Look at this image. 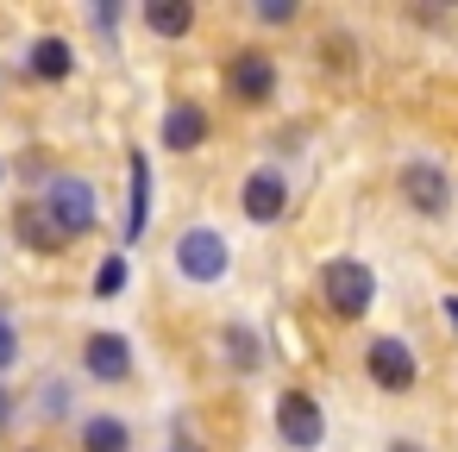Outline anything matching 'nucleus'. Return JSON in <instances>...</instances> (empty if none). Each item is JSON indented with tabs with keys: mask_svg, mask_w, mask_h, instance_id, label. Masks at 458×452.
I'll return each mask as SVG.
<instances>
[{
	"mask_svg": "<svg viewBox=\"0 0 458 452\" xmlns=\"http://www.w3.org/2000/svg\"><path fill=\"white\" fill-rule=\"evenodd\" d=\"M320 295H327V308L333 314H364L370 302H377V277H370V264H358V258H333L327 270H320Z\"/></svg>",
	"mask_w": 458,
	"mask_h": 452,
	"instance_id": "nucleus-1",
	"label": "nucleus"
},
{
	"mask_svg": "<svg viewBox=\"0 0 458 452\" xmlns=\"http://www.w3.org/2000/svg\"><path fill=\"white\" fill-rule=\"evenodd\" d=\"M45 214L57 220V233L64 239H76V233H89L95 226V183H82V176H57L51 189H45Z\"/></svg>",
	"mask_w": 458,
	"mask_h": 452,
	"instance_id": "nucleus-2",
	"label": "nucleus"
},
{
	"mask_svg": "<svg viewBox=\"0 0 458 452\" xmlns=\"http://www.w3.org/2000/svg\"><path fill=\"white\" fill-rule=\"evenodd\" d=\"M176 270H182L189 283H220V277H226V239H220L214 226H189V233L176 239Z\"/></svg>",
	"mask_w": 458,
	"mask_h": 452,
	"instance_id": "nucleus-3",
	"label": "nucleus"
},
{
	"mask_svg": "<svg viewBox=\"0 0 458 452\" xmlns=\"http://www.w3.org/2000/svg\"><path fill=\"white\" fill-rule=\"evenodd\" d=\"M276 433H283L295 452H314V446L327 439V414H320V402H314L308 389H289V396L276 402Z\"/></svg>",
	"mask_w": 458,
	"mask_h": 452,
	"instance_id": "nucleus-4",
	"label": "nucleus"
},
{
	"mask_svg": "<svg viewBox=\"0 0 458 452\" xmlns=\"http://www.w3.org/2000/svg\"><path fill=\"white\" fill-rule=\"evenodd\" d=\"M402 195H408V208H420V214H445V208H452V183L439 176V164H408V170H402Z\"/></svg>",
	"mask_w": 458,
	"mask_h": 452,
	"instance_id": "nucleus-5",
	"label": "nucleus"
},
{
	"mask_svg": "<svg viewBox=\"0 0 458 452\" xmlns=\"http://www.w3.org/2000/svg\"><path fill=\"white\" fill-rule=\"evenodd\" d=\"M226 82H233L239 101H270V89H276V64H270L264 51H239L233 70H226Z\"/></svg>",
	"mask_w": 458,
	"mask_h": 452,
	"instance_id": "nucleus-6",
	"label": "nucleus"
},
{
	"mask_svg": "<svg viewBox=\"0 0 458 452\" xmlns=\"http://www.w3.org/2000/svg\"><path fill=\"white\" fill-rule=\"evenodd\" d=\"M364 364H370V377H377L383 389H408V383H414V352H408L402 339H370Z\"/></svg>",
	"mask_w": 458,
	"mask_h": 452,
	"instance_id": "nucleus-7",
	"label": "nucleus"
},
{
	"mask_svg": "<svg viewBox=\"0 0 458 452\" xmlns=\"http://www.w3.org/2000/svg\"><path fill=\"white\" fill-rule=\"evenodd\" d=\"M82 364H89V377H101V383H120V377L132 371V345H126L120 333H95V339L82 345Z\"/></svg>",
	"mask_w": 458,
	"mask_h": 452,
	"instance_id": "nucleus-8",
	"label": "nucleus"
},
{
	"mask_svg": "<svg viewBox=\"0 0 458 452\" xmlns=\"http://www.w3.org/2000/svg\"><path fill=\"white\" fill-rule=\"evenodd\" d=\"M13 233L32 245V252H64L70 239L57 233V220L45 214V201H20V214H13Z\"/></svg>",
	"mask_w": 458,
	"mask_h": 452,
	"instance_id": "nucleus-9",
	"label": "nucleus"
},
{
	"mask_svg": "<svg viewBox=\"0 0 458 452\" xmlns=\"http://www.w3.org/2000/svg\"><path fill=\"white\" fill-rule=\"evenodd\" d=\"M201 139H208V114H201L195 101H176V107L164 114V145H170V151H195Z\"/></svg>",
	"mask_w": 458,
	"mask_h": 452,
	"instance_id": "nucleus-10",
	"label": "nucleus"
},
{
	"mask_svg": "<svg viewBox=\"0 0 458 452\" xmlns=\"http://www.w3.org/2000/svg\"><path fill=\"white\" fill-rule=\"evenodd\" d=\"M283 201H289V189H283L276 170H251V176H245V214H251V220H276Z\"/></svg>",
	"mask_w": 458,
	"mask_h": 452,
	"instance_id": "nucleus-11",
	"label": "nucleus"
},
{
	"mask_svg": "<svg viewBox=\"0 0 458 452\" xmlns=\"http://www.w3.org/2000/svg\"><path fill=\"white\" fill-rule=\"evenodd\" d=\"M145 26H151L157 38H182V32L195 26V7H189V0H151V7H145Z\"/></svg>",
	"mask_w": 458,
	"mask_h": 452,
	"instance_id": "nucleus-12",
	"label": "nucleus"
},
{
	"mask_svg": "<svg viewBox=\"0 0 458 452\" xmlns=\"http://www.w3.org/2000/svg\"><path fill=\"white\" fill-rule=\"evenodd\" d=\"M126 446H132V433H126L120 414H95L82 427V452H126Z\"/></svg>",
	"mask_w": 458,
	"mask_h": 452,
	"instance_id": "nucleus-13",
	"label": "nucleus"
},
{
	"mask_svg": "<svg viewBox=\"0 0 458 452\" xmlns=\"http://www.w3.org/2000/svg\"><path fill=\"white\" fill-rule=\"evenodd\" d=\"M145 220H151V164L132 158V214H126V239H139Z\"/></svg>",
	"mask_w": 458,
	"mask_h": 452,
	"instance_id": "nucleus-14",
	"label": "nucleus"
},
{
	"mask_svg": "<svg viewBox=\"0 0 458 452\" xmlns=\"http://www.w3.org/2000/svg\"><path fill=\"white\" fill-rule=\"evenodd\" d=\"M32 76L64 82V76H70V45H64V38H38V45H32Z\"/></svg>",
	"mask_w": 458,
	"mask_h": 452,
	"instance_id": "nucleus-15",
	"label": "nucleus"
},
{
	"mask_svg": "<svg viewBox=\"0 0 458 452\" xmlns=\"http://www.w3.org/2000/svg\"><path fill=\"white\" fill-rule=\"evenodd\" d=\"M226 358H233L239 371H258V364H264V345H258V333H251V327H226Z\"/></svg>",
	"mask_w": 458,
	"mask_h": 452,
	"instance_id": "nucleus-16",
	"label": "nucleus"
},
{
	"mask_svg": "<svg viewBox=\"0 0 458 452\" xmlns=\"http://www.w3.org/2000/svg\"><path fill=\"white\" fill-rule=\"evenodd\" d=\"M120 289H126V258L114 252V258L95 270V295H120Z\"/></svg>",
	"mask_w": 458,
	"mask_h": 452,
	"instance_id": "nucleus-17",
	"label": "nucleus"
},
{
	"mask_svg": "<svg viewBox=\"0 0 458 452\" xmlns=\"http://www.w3.org/2000/svg\"><path fill=\"white\" fill-rule=\"evenodd\" d=\"M13 358H20V333H13V320H7V314H0V371H7Z\"/></svg>",
	"mask_w": 458,
	"mask_h": 452,
	"instance_id": "nucleus-18",
	"label": "nucleus"
},
{
	"mask_svg": "<svg viewBox=\"0 0 458 452\" xmlns=\"http://www.w3.org/2000/svg\"><path fill=\"white\" fill-rule=\"evenodd\" d=\"M445 320H452V327H458V295H445Z\"/></svg>",
	"mask_w": 458,
	"mask_h": 452,
	"instance_id": "nucleus-19",
	"label": "nucleus"
},
{
	"mask_svg": "<svg viewBox=\"0 0 458 452\" xmlns=\"http://www.w3.org/2000/svg\"><path fill=\"white\" fill-rule=\"evenodd\" d=\"M7 414H13V396H7V389H0V421H7Z\"/></svg>",
	"mask_w": 458,
	"mask_h": 452,
	"instance_id": "nucleus-20",
	"label": "nucleus"
},
{
	"mask_svg": "<svg viewBox=\"0 0 458 452\" xmlns=\"http://www.w3.org/2000/svg\"><path fill=\"white\" fill-rule=\"evenodd\" d=\"M389 452H420V446H414V439H395V446H389Z\"/></svg>",
	"mask_w": 458,
	"mask_h": 452,
	"instance_id": "nucleus-21",
	"label": "nucleus"
}]
</instances>
